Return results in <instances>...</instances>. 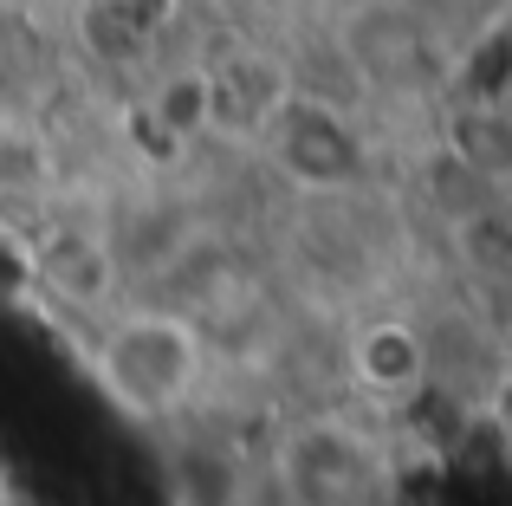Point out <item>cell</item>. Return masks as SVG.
Here are the masks:
<instances>
[{"instance_id":"obj_1","label":"cell","mask_w":512,"mask_h":506,"mask_svg":"<svg viewBox=\"0 0 512 506\" xmlns=\"http://www.w3.org/2000/svg\"><path fill=\"white\" fill-rule=\"evenodd\" d=\"M91 377L111 396L117 416L130 422H175L195 409L208 383V338L188 312L169 305H137L117 312L91 344Z\"/></svg>"},{"instance_id":"obj_2","label":"cell","mask_w":512,"mask_h":506,"mask_svg":"<svg viewBox=\"0 0 512 506\" xmlns=\"http://www.w3.org/2000/svg\"><path fill=\"white\" fill-rule=\"evenodd\" d=\"M279 481L292 506H383L389 468L383 448L350 422H305L279 448Z\"/></svg>"},{"instance_id":"obj_3","label":"cell","mask_w":512,"mask_h":506,"mask_svg":"<svg viewBox=\"0 0 512 506\" xmlns=\"http://www.w3.org/2000/svg\"><path fill=\"white\" fill-rule=\"evenodd\" d=\"M273 156L286 163L292 182H305V189H344V182H357V163H363L350 117H338L318 98H279Z\"/></svg>"}]
</instances>
